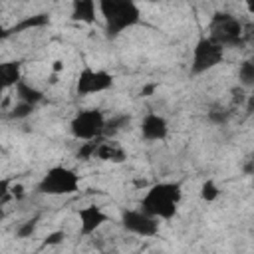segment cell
Instances as JSON below:
<instances>
[{"mask_svg": "<svg viewBox=\"0 0 254 254\" xmlns=\"http://www.w3.org/2000/svg\"><path fill=\"white\" fill-rule=\"evenodd\" d=\"M183 190L179 183H157L141 198V210L155 216L157 220H171L177 214Z\"/></svg>", "mask_w": 254, "mask_h": 254, "instance_id": "obj_1", "label": "cell"}, {"mask_svg": "<svg viewBox=\"0 0 254 254\" xmlns=\"http://www.w3.org/2000/svg\"><path fill=\"white\" fill-rule=\"evenodd\" d=\"M52 69H54V73H60V71L64 69V62H62V60H56L54 65H52Z\"/></svg>", "mask_w": 254, "mask_h": 254, "instance_id": "obj_28", "label": "cell"}, {"mask_svg": "<svg viewBox=\"0 0 254 254\" xmlns=\"http://www.w3.org/2000/svg\"><path fill=\"white\" fill-rule=\"evenodd\" d=\"M64 238H65V232L64 230H54V232H50L44 238V246H58V244L64 242Z\"/></svg>", "mask_w": 254, "mask_h": 254, "instance_id": "obj_23", "label": "cell"}, {"mask_svg": "<svg viewBox=\"0 0 254 254\" xmlns=\"http://www.w3.org/2000/svg\"><path fill=\"white\" fill-rule=\"evenodd\" d=\"M218 194H220V189H218V185H216L212 179H206V181L200 185V198H202L204 202H214V200L218 198Z\"/></svg>", "mask_w": 254, "mask_h": 254, "instance_id": "obj_18", "label": "cell"}, {"mask_svg": "<svg viewBox=\"0 0 254 254\" xmlns=\"http://www.w3.org/2000/svg\"><path fill=\"white\" fill-rule=\"evenodd\" d=\"M232 95H234V97H232L234 103H244V101H246V95H244L242 89H232Z\"/></svg>", "mask_w": 254, "mask_h": 254, "instance_id": "obj_27", "label": "cell"}, {"mask_svg": "<svg viewBox=\"0 0 254 254\" xmlns=\"http://www.w3.org/2000/svg\"><path fill=\"white\" fill-rule=\"evenodd\" d=\"M10 194H12L16 200L24 198V187H22V185H14V187L10 189Z\"/></svg>", "mask_w": 254, "mask_h": 254, "instance_id": "obj_26", "label": "cell"}, {"mask_svg": "<svg viewBox=\"0 0 254 254\" xmlns=\"http://www.w3.org/2000/svg\"><path fill=\"white\" fill-rule=\"evenodd\" d=\"M242 40H244V44L254 40V22L244 24V28H242Z\"/></svg>", "mask_w": 254, "mask_h": 254, "instance_id": "obj_24", "label": "cell"}, {"mask_svg": "<svg viewBox=\"0 0 254 254\" xmlns=\"http://www.w3.org/2000/svg\"><path fill=\"white\" fill-rule=\"evenodd\" d=\"M99 145H101V139H95V141H87V143H83V145L79 147V151H77V157H79V159H91V157H95V153H97Z\"/></svg>", "mask_w": 254, "mask_h": 254, "instance_id": "obj_21", "label": "cell"}, {"mask_svg": "<svg viewBox=\"0 0 254 254\" xmlns=\"http://www.w3.org/2000/svg\"><path fill=\"white\" fill-rule=\"evenodd\" d=\"M246 8H248V12H250V14L254 16V0H250V2L246 4Z\"/></svg>", "mask_w": 254, "mask_h": 254, "instance_id": "obj_29", "label": "cell"}, {"mask_svg": "<svg viewBox=\"0 0 254 254\" xmlns=\"http://www.w3.org/2000/svg\"><path fill=\"white\" fill-rule=\"evenodd\" d=\"M224 58V48L214 44L208 36L198 38V42L192 48V62H190V73L200 75L206 73L208 69L216 67Z\"/></svg>", "mask_w": 254, "mask_h": 254, "instance_id": "obj_6", "label": "cell"}, {"mask_svg": "<svg viewBox=\"0 0 254 254\" xmlns=\"http://www.w3.org/2000/svg\"><path fill=\"white\" fill-rule=\"evenodd\" d=\"M48 24H50V16L48 14H34V16H26L24 20H20L14 28H10V32L18 34V32H26V30H32V28H44Z\"/></svg>", "mask_w": 254, "mask_h": 254, "instance_id": "obj_15", "label": "cell"}, {"mask_svg": "<svg viewBox=\"0 0 254 254\" xmlns=\"http://www.w3.org/2000/svg\"><path fill=\"white\" fill-rule=\"evenodd\" d=\"M252 64H254V60H252Z\"/></svg>", "mask_w": 254, "mask_h": 254, "instance_id": "obj_32", "label": "cell"}, {"mask_svg": "<svg viewBox=\"0 0 254 254\" xmlns=\"http://www.w3.org/2000/svg\"><path fill=\"white\" fill-rule=\"evenodd\" d=\"M248 111H254V97H248Z\"/></svg>", "mask_w": 254, "mask_h": 254, "instance_id": "obj_30", "label": "cell"}, {"mask_svg": "<svg viewBox=\"0 0 254 254\" xmlns=\"http://www.w3.org/2000/svg\"><path fill=\"white\" fill-rule=\"evenodd\" d=\"M169 135V123L159 113H147L141 121V137L145 141H163Z\"/></svg>", "mask_w": 254, "mask_h": 254, "instance_id": "obj_10", "label": "cell"}, {"mask_svg": "<svg viewBox=\"0 0 254 254\" xmlns=\"http://www.w3.org/2000/svg\"><path fill=\"white\" fill-rule=\"evenodd\" d=\"M252 187H254V175H252Z\"/></svg>", "mask_w": 254, "mask_h": 254, "instance_id": "obj_31", "label": "cell"}, {"mask_svg": "<svg viewBox=\"0 0 254 254\" xmlns=\"http://www.w3.org/2000/svg\"><path fill=\"white\" fill-rule=\"evenodd\" d=\"M77 218H79V234L81 236L93 234L99 226H103L107 222V214L97 204H87V206L79 208Z\"/></svg>", "mask_w": 254, "mask_h": 254, "instance_id": "obj_9", "label": "cell"}, {"mask_svg": "<svg viewBox=\"0 0 254 254\" xmlns=\"http://www.w3.org/2000/svg\"><path fill=\"white\" fill-rule=\"evenodd\" d=\"M242 28L244 24L228 12H216L210 20V40L220 48H236L242 46Z\"/></svg>", "mask_w": 254, "mask_h": 254, "instance_id": "obj_4", "label": "cell"}, {"mask_svg": "<svg viewBox=\"0 0 254 254\" xmlns=\"http://www.w3.org/2000/svg\"><path fill=\"white\" fill-rule=\"evenodd\" d=\"M0 79L2 87H16L22 81V64L20 62H6L0 65Z\"/></svg>", "mask_w": 254, "mask_h": 254, "instance_id": "obj_13", "label": "cell"}, {"mask_svg": "<svg viewBox=\"0 0 254 254\" xmlns=\"http://www.w3.org/2000/svg\"><path fill=\"white\" fill-rule=\"evenodd\" d=\"M14 89H16V97H18V101L30 103V105H34V107H36V103H40V101L44 99V93H42L38 87H34L32 83L24 81V79H22Z\"/></svg>", "mask_w": 254, "mask_h": 254, "instance_id": "obj_14", "label": "cell"}, {"mask_svg": "<svg viewBox=\"0 0 254 254\" xmlns=\"http://www.w3.org/2000/svg\"><path fill=\"white\" fill-rule=\"evenodd\" d=\"M157 87H159L157 83H149V85H145V87L139 91V95H141V97H149V95H153V93H155V89H157Z\"/></svg>", "mask_w": 254, "mask_h": 254, "instance_id": "obj_25", "label": "cell"}, {"mask_svg": "<svg viewBox=\"0 0 254 254\" xmlns=\"http://www.w3.org/2000/svg\"><path fill=\"white\" fill-rule=\"evenodd\" d=\"M105 121L107 119L99 109H83V111H77L75 117L69 121V131L75 139L95 141L103 137Z\"/></svg>", "mask_w": 254, "mask_h": 254, "instance_id": "obj_5", "label": "cell"}, {"mask_svg": "<svg viewBox=\"0 0 254 254\" xmlns=\"http://www.w3.org/2000/svg\"><path fill=\"white\" fill-rule=\"evenodd\" d=\"M34 113V105H30V103H24V101H18V103H14L12 105V109L8 111V117L10 119H26V117H30Z\"/></svg>", "mask_w": 254, "mask_h": 254, "instance_id": "obj_19", "label": "cell"}, {"mask_svg": "<svg viewBox=\"0 0 254 254\" xmlns=\"http://www.w3.org/2000/svg\"><path fill=\"white\" fill-rule=\"evenodd\" d=\"M95 157L101 159V161H109V163H123L127 159V153L115 141H101Z\"/></svg>", "mask_w": 254, "mask_h": 254, "instance_id": "obj_12", "label": "cell"}, {"mask_svg": "<svg viewBox=\"0 0 254 254\" xmlns=\"http://www.w3.org/2000/svg\"><path fill=\"white\" fill-rule=\"evenodd\" d=\"M97 8L105 20V34L111 40L141 22V10L131 0H101Z\"/></svg>", "mask_w": 254, "mask_h": 254, "instance_id": "obj_2", "label": "cell"}, {"mask_svg": "<svg viewBox=\"0 0 254 254\" xmlns=\"http://www.w3.org/2000/svg\"><path fill=\"white\" fill-rule=\"evenodd\" d=\"M238 83L242 87H254V64L252 60H246L238 67Z\"/></svg>", "mask_w": 254, "mask_h": 254, "instance_id": "obj_17", "label": "cell"}, {"mask_svg": "<svg viewBox=\"0 0 254 254\" xmlns=\"http://www.w3.org/2000/svg\"><path fill=\"white\" fill-rule=\"evenodd\" d=\"M129 123H131V117H129V115H125V113H121V115H113L111 119L105 121L103 137H113V135H117V133L123 131Z\"/></svg>", "mask_w": 254, "mask_h": 254, "instance_id": "obj_16", "label": "cell"}, {"mask_svg": "<svg viewBox=\"0 0 254 254\" xmlns=\"http://www.w3.org/2000/svg\"><path fill=\"white\" fill-rule=\"evenodd\" d=\"M206 119L212 123V125H226L228 119H230V111L228 109H222V107H212L208 113H206Z\"/></svg>", "mask_w": 254, "mask_h": 254, "instance_id": "obj_20", "label": "cell"}, {"mask_svg": "<svg viewBox=\"0 0 254 254\" xmlns=\"http://www.w3.org/2000/svg\"><path fill=\"white\" fill-rule=\"evenodd\" d=\"M38 192L50 194V196H62V194H73L79 189V175L64 165H56L46 171V175L38 183Z\"/></svg>", "mask_w": 254, "mask_h": 254, "instance_id": "obj_3", "label": "cell"}, {"mask_svg": "<svg viewBox=\"0 0 254 254\" xmlns=\"http://www.w3.org/2000/svg\"><path fill=\"white\" fill-rule=\"evenodd\" d=\"M71 20L93 24L95 22V2L93 0H75L71 4Z\"/></svg>", "mask_w": 254, "mask_h": 254, "instance_id": "obj_11", "label": "cell"}, {"mask_svg": "<svg viewBox=\"0 0 254 254\" xmlns=\"http://www.w3.org/2000/svg\"><path fill=\"white\" fill-rule=\"evenodd\" d=\"M121 226H123V230L143 236V238L155 236L159 232V220L141 208L139 210H133V208L121 210Z\"/></svg>", "mask_w": 254, "mask_h": 254, "instance_id": "obj_7", "label": "cell"}, {"mask_svg": "<svg viewBox=\"0 0 254 254\" xmlns=\"http://www.w3.org/2000/svg\"><path fill=\"white\" fill-rule=\"evenodd\" d=\"M36 226H38V218H30V220L18 224L16 236H18V238H30V236L36 232Z\"/></svg>", "mask_w": 254, "mask_h": 254, "instance_id": "obj_22", "label": "cell"}, {"mask_svg": "<svg viewBox=\"0 0 254 254\" xmlns=\"http://www.w3.org/2000/svg\"><path fill=\"white\" fill-rule=\"evenodd\" d=\"M111 85H113V75L109 71L91 69L89 65H85L77 75L75 91H77V95H91V93L107 91Z\"/></svg>", "mask_w": 254, "mask_h": 254, "instance_id": "obj_8", "label": "cell"}]
</instances>
